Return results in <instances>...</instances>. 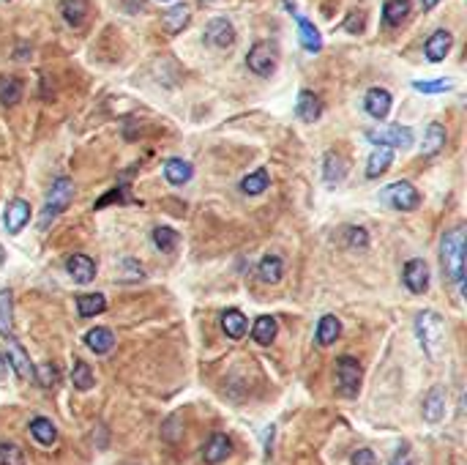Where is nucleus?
I'll list each match as a JSON object with an SVG mask.
<instances>
[{
  "label": "nucleus",
  "instance_id": "obj_1",
  "mask_svg": "<svg viewBox=\"0 0 467 465\" xmlns=\"http://www.w3.org/2000/svg\"><path fill=\"white\" fill-rule=\"evenodd\" d=\"M440 260H443L446 279H451L454 285H462V277H465V225H457L454 230L443 235Z\"/></svg>",
  "mask_w": 467,
  "mask_h": 465
},
{
  "label": "nucleus",
  "instance_id": "obj_2",
  "mask_svg": "<svg viewBox=\"0 0 467 465\" xmlns=\"http://www.w3.org/2000/svg\"><path fill=\"white\" fill-rule=\"evenodd\" d=\"M416 337H418L426 359L440 362V353H443V345H446V321L437 312L423 310L416 318Z\"/></svg>",
  "mask_w": 467,
  "mask_h": 465
},
{
  "label": "nucleus",
  "instance_id": "obj_3",
  "mask_svg": "<svg viewBox=\"0 0 467 465\" xmlns=\"http://www.w3.org/2000/svg\"><path fill=\"white\" fill-rule=\"evenodd\" d=\"M71 200H74V184L69 181V178H58L52 189H49L47 194V203H44V211H42V228H49L69 205H71Z\"/></svg>",
  "mask_w": 467,
  "mask_h": 465
},
{
  "label": "nucleus",
  "instance_id": "obj_4",
  "mask_svg": "<svg viewBox=\"0 0 467 465\" xmlns=\"http://www.w3.org/2000/svg\"><path fill=\"white\" fill-rule=\"evenodd\" d=\"M380 200L385 203V205H391V208H396V211H416L421 205V194L418 189L410 184V181H396V184L385 186L382 192H380Z\"/></svg>",
  "mask_w": 467,
  "mask_h": 465
},
{
  "label": "nucleus",
  "instance_id": "obj_5",
  "mask_svg": "<svg viewBox=\"0 0 467 465\" xmlns=\"http://www.w3.org/2000/svg\"><path fill=\"white\" fill-rule=\"evenodd\" d=\"M336 389L347 400L358 397V391H361V364L353 356H342L336 362Z\"/></svg>",
  "mask_w": 467,
  "mask_h": 465
},
{
  "label": "nucleus",
  "instance_id": "obj_6",
  "mask_svg": "<svg viewBox=\"0 0 467 465\" xmlns=\"http://www.w3.org/2000/svg\"><path fill=\"white\" fill-rule=\"evenodd\" d=\"M276 58H279L276 44H271V42H257V44L249 49L246 66H249L257 77H268V74L276 69Z\"/></svg>",
  "mask_w": 467,
  "mask_h": 465
},
{
  "label": "nucleus",
  "instance_id": "obj_7",
  "mask_svg": "<svg viewBox=\"0 0 467 465\" xmlns=\"http://www.w3.org/2000/svg\"><path fill=\"white\" fill-rule=\"evenodd\" d=\"M367 140L377 148H410L413 145V129L407 126H385V129H372L367 132Z\"/></svg>",
  "mask_w": 467,
  "mask_h": 465
},
{
  "label": "nucleus",
  "instance_id": "obj_8",
  "mask_svg": "<svg viewBox=\"0 0 467 465\" xmlns=\"http://www.w3.org/2000/svg\"><path fill=\"white\" fill-rule=\"evenodd\" d=\"M402 279H405V287L410 293H426L429 290V266H426V260H418V257L407 260Z\"/></svg>",
  "mask_w": 467,
  "mask_h": 465
},
{
  "label": "nucleus",
  "instance_id": "obj_9",
  "mask_svg": "<svg viewBox=\"0 0 467 465\" xmlns=\"http://www.w3.org/2000/svg\"><path fill=\"white\" fill-rule=\"evenodd\" d=\"M233 455V441L224 435V432H213L202 449V460L208 465H216V463H224L227 457Z\"/></svg>",
  "mask_w": 467,
  "mask_h": 465
},
{
  "label": "nucleus",
  "instance_id": "obj_10",
  "mask_svg": "<svg viewBox=\"0 0 467 465\" xmlns=\"http://www.w3.org/2000/svg\"><path fill=\"white\" fill-rule=\"evenodd\" d=\"M446 397H448L446 386H432L426 391V397H423V418L429 424H437L440 418L446 416Z\"/></svg>",
  "mask_w": 467,
  "mask_h": 465
},
{
  "label": "nucleus",
  "instance_id": "obj_11",
  "mask_svg": "<svg viewBox=\"0 0 467 465\" xmlns=\"http://www.w3.org/2000/svg\"><path fill=\"white\" fill-rule=\"evenodd\" d=\"M28 222H30V205H28V200L14 197L6 205V230L11 232V235H17Z\"/></svg>",
  "mask_w": 467,
  "mask_h": 465
},
{
  "label": "nucleus",
  "instance_id": "obj_12",
  "mask_svg": "<svg viewBox=\"0 0 467 465\" xmlns=\"http://www.w3.org/2000/svg\"><path fill=\"white\" fill-rule=\"evenodd\" d=\"M205 42L219 46V49H227L235 44V28L227 19H211L205 25Z\"/></svg>",
  "mask_w": 467,
  "mask_h": 465
},
{
  "label": "nucleus",
  "instance_id": "obj_13",
  "mask_svg": "<svg viewBox=\"0 0 467 465\" xmlns=\"http://www.w3.org/2000/svg\"><path fill=\"white\" fill-rule=\"evenodd\" d=\"M391 104H394V99H391V93L385 91V88H369V91H367L364 107H367V112L372 115L374 121H382V118H388V112H391Z\"/></svg>",
  "mask_w": 467,
  "mask_h": 465
},
{
  "label": "nucleus",
  "instance_id": "obj_14",
  "mask_svg": "<svg viewBox=\"0 0 467 465\" xmlns=\"http://www.w3.org/2000/svg\"><path fill=\"white\" fill-rule=\"evenodd\" d=\"M66 269H69V274L77 285H88V282L96 279V263L88 255H71L66 260Z\"/></svg>",
  "mask_w": 467,
  "mask_h": 465
},
{
  "label": "nucleus",
  "instance_id": "obj_15",
  "mask_svg": "<svg viewBox=\"0 0 467 465\" xmlns=\"http://www.w3.org/2000/svg\"><path fill=\"white\" fill-rule=\"evenodd\" d=\"M295 112H298V118L303 124H315L323 115V104H320V99L312 91H301L298 93V101H295Z\"/></svg>",
  "mask_w": 467,
  "mask_h": 465
},
{
  "label": "nucleus",
  "instance_id": "obj_16",
  "mask_svg": "<svg viewBox=\"0 0 467 465\" xmlns=\"http://www.w3.org/2000/svg\"><path fill=\"white\" fill-rule=\"evenodd\" d=\"M323 178H326L328 186L342 184V181L347 178V162H344V156L328 151L326 159H323Z\"/></svg>",
  "mask_w": 467,
  "mask_h": 465
},
{
  "label": "nucleus",
  "instance_id": "obj_17",
  "mask_svg": "<svg viewBox=\"0 0 467 465\" xmlns=\"http://www.w3.org/2000/svg\"><path fill=\"white\" fill-rule=\"evenodd\" d=\"M8 364H11V370H17L19 378H25V380H33V375H36V367L30 364V359L25 356V350H22V345L19 342H8Z\"/></svg>",
  "mask_w": 467,
  "mask_h": 465
},
{
  "label": "nucleus",
  "instance_id": "obj_18",
  "mask_svg": "<svg viewBox=\"0 0 467 465\" xmlns=\"http://www.w3.org/2000/svg\"><path fill=\"white\" fill-rule=\"evenodd\" d=\"M448 49H451V33H448V31H434V33L429 36L426 46H423L429 63H440V60L448 55Z\"/></svg>",
  "mask_w": 467,
  "mask_h": 465
},
{
  "label": "nucleus",
  "instance_id": "obj_19",
  "mask_svg": "<svg viewBox=\"0 0 467 465\" xmlns=\"http://www.w3.org/2000/svg\"><path fill=\"white\" fill-rule=\"evenodd\" d=\"M446 126L443 124H429L426 126V135H423V145H421V153L423 156H437L443 148H446Z\"/></svg>",
  "mask_w": 467,
  "mask_h": 465
},
{
  "label": "nucleus",
  "instance_id": "obj_20",
  "mask_svg": "<svg viewBox=\"0 0 467 465\" xmlns=\"http://www.w3.org/2000/svg\"><path fill=\"white\" fill-rule=\"evenodd\" d=\"M85 345L94 350V353H109L112 345H115V334L107 328V326H96L85 334Z\"/></svg>",
  "mask_w": 467,
  "mask_h": 465
},
{
  "label": "nucleus",
  "instance_id": "obj_21",
  "mask_svg": "<svg viewBox=\"0 0 467 465\" xmlns=\"http://www.w3.org/2000/svg\"><path fill=\"white\" fill-rule=\"evenodd\" d=\"M191 176H194V167H191L188 162H184V159H167V164H164V178L173 186L188 184Z\"/></svg>",
  "mask_w": 467,
  "mask_h": 465
},
{
  "label": "nucleus",
  "instance_id": "obj_22",
  "mask_svg": "<svg viewBox=\"0 0 467 465\" xmlns=\"http://www.w3.org/2000/svg\"><path fill=\"white\" fill-rule=\"evenodd\" d=\"M188 8L184 3H178V6H173L170 11H164V17H161V22H164V31L170 33V36H175V33H181L184 28L188 25Z\"/></svg>",
  "mask_w": 467,
  "mask_h": 465
},
{
  "label": "nucleus",
  "instance_id": "obj_23",
  "mask_svg": "<svg viewBox=\"0 0 467 465\" xmlns=\"http://www.w3.org/2000/svg\"><path fill=\"white\" fill-rule=\"evenodd\" d=\"M295 19H298V31H301V46L306 52H320L323 49V39H320L317 28L306 17H301V14H295Z\"/></svg>",
  "mask_w": 467,
  "mask_h": 465
},
{
  "label": "nucleus",
  "instance_id": "obj_24",
  "mask_svg": "<svg viewBox=\"0 0 467 465\" xmlns=\"http://www.w3.org/2000/svg\"><path fill=\"white\" fill-rule=\"evenodd\" d=\"M257 274H260L263 282L276 285V282H281V277H284V260L276 257V255H265V257L260 260V266H257Z\"/></svg>",
  "mask_w": 467,
  "mask_h": 465
},
{
  "label": "nucleus",
  "instance_id": "obj_25",
  "mask_svg": "<svg viewBox=\"0 0 467 465\" xmlns=\"http://www.w3.org/2000/svg\"><path fill=\"white\" fill-rule=\"evenodd\" d=\"M222 328H224V334L230 337V339H240L243 334H246V315L240 312V310H224L222 312Z\"/></svg>",
  "mask_w": 467,
  "mask_h": 465
},
{
  "label": "nucleus",
  "instance_id": "obj_26",
  "mask_svg": "<svg viewBox=\"0 0 467 465\" xmlns=\"http://www.w3.org/2000/svg\"><path fill=\"white\" fill-rule=\"evenodd\" d=\"M394 162V151L391 148H374L369 162H367V178H380Z\"/></svg>",
  "mask_w": 467,
  "mask_h": 465
},
{
  "label": "nucleus",
  "instance_id": "obj_27",
  "mask_svg": "<svg viewBox=\"0 0 467 465\" xmlns=\"http://www.w3.org/2000/svg\"><path fill=\"white\" fill-rule=\"evenodd\" d=\"M276 331H279V326L276 321L271 318V315H260L254 326H252V337H254V342H260V345H271L274 339H276Z\"/></svg>",
  "mask_w": 467,
  "mask_h": 465
},
{
  "label": "nucleus",
  "instance_id": "obj_28",
  "mask_svg": "<svg viewBox=\"0 0 467 465\" xmlns=\"http://www.w3.org/2000/svg\"><path fill=\"white\" fill-rule=\"evenodd\" d=\"M14 331V296L8 287L0 290V334L11 337Z\"/></svg>",
  "mask_w": 467,
  "mask_h": 465
},
{
  "label": "nucleus",
  "instance_id": "obj_29",
  "mask_svg": "<svg viewBox=\"0 0 467 465\" xmlns=\"http://www.w3.org/2000/svg\"><path fill=\"white\" fill-rule=\"evenodd\" d=\"M60 14H63V19H66L69 25L80 28V25L85 22V17H88V0H63Z\"/></svg>",
  "mask_w": 467,
  "mask_h": 465
},
{
  "label": "nucleus",
  "instance_id": "obj_30",
  "mask_svg": "<svg viewBox=\"0 0 467 465\" xmlns=\"http://www.w3.org/2000/svg\"><path fill=\"white\" fill-rule=\"evenodd\" d=\"M339 334H342L339 318H336V315H323L320 323H317V342L328 348V345H333V342L339 339Z\"/></svg>",
  "mask_w": 467,
  "mask_h": 465
},
{
  "label": "nucleus",
  "instance_id": "obj_31",
  "mask_svg": "<svg viewBox=\"0 0 467 465\" xmlns=\"http://www.w3.org/2000/svg\"><path fill=\"white\" fill-rule=\"evenodd\" d=\"M30 435L42 443V446H52L55 441H58V430H55V424L44 416H36L30 421Z\"/></svg>",
  "mask_w": 467,
  "mask_h": 465
},
{
  "label": "nucleus",
  "instance_id": "obj_32",
  "mask_svg": "<svg viewBox=\"0 0 467 465\" xmlns=\"http://www.w3.org/2000/svg\"><path fill=\"white\" fill-rule=\"evenodd\" d=\"M271 184V176H268V170L265 167H260V170H254V173H249L243 181H240V192L243 194H263L265 189Z\"/></svg>",
  "mask_w": 467,
  "mask_h": 465
},
{
  "label": "nucleus",
  "instance_id": "obj_33",
  "mask_svg": "<svg viewBox=\"0 0 467 465\" xmlns=\"http://www.w3.org/2000/svg\"><path fill=\"white\" fill-rule=\"evenodd\" d=\"M77 310L82 318H94V315H101L107 310V298L101 293H85L77 298Z\"/></svg>",
  "mask_w": 467,
  "mask_h": 465
},
{
  "label": "nucleus",
  "instance_id": "obj_34",
  "mask_svg": "<svg viewBox=\"0 0 467 465\" xmlns=\"http://www.w3.org/2000/svg\"><path fill=\"white\" fill-rule=\"evenodd\" d=\"M407 14H410V0H388L385 8H382V19H385V25H391V28L402 25Z\"/></svg>",
  "mask_w": 467,
  "mask_h": 465
},
{
  "label": "nucleus",
  "instance_id": "obj_35",
  "mask_svg": "<svg viewBox=\"0 0 467 465\" xmlns=\"http://www.w3.org/2000/svg\"><path fill=\"white\" fill-rule=\"evenodd\" d=\"M150 238H153V244H156V249H161V252H173L178 244H181V235L173 230V228H164V225H159V228H153L150 232Z\"/></svg>",
  "mask_w": 467,
  "mask_h": 465
},
{
  "label": "nucleus",
  "instance_id": "obj_36",
  "mask_svg": "<svg viewBox=\"0 0 467 465\" xmlns=\"http://www.w3.org/2000/svg\"><path fill=\"white\" fill-rule=\"evenodd\" d=\"M71 383H74V389H80V391H91L96 386L94 370H91L85 362H74V367H71Z\"/></svg>",
  "mask_w": 467,
  "mask_h": 465
},
{
  "label": "nucleus",
  "instance_id": "obj_37",
  "mask_svg": "<svg viewBox=\"0 0 467 465\" xmlns=\"http://www.w3.org/2000/svg\"><path fill=\"white\" fill-rule=\"evenodd\" d=\"M19 99H22V83L19 80H14V77L0 80V101L6 107H14Z\"/></svg>",
  "mask_w": 467,
  "mask_h": 465
},
{
  "label": "nucleus",
  "instance_id": "obj_38",
  "mask_svg": "<svg viewBox=\"0 0 467 465\" xmlns=\"http://www.w3.org/2000/svg\"><path fill=\"white\" fill-rule=\"evenodd\" d=\"M0 465H25L22 449L11 441H0Z\"/></svg>",
  "mask_w": 467,
  "mask_h": 465
},
{
  "label": "nucleus",
  "instance_id": "obj_39",
  "mask_svg": "<svg viewBox=\"0 0 467 465\" xmlns=\"http://www.w3.org/2000/svg\"><path fill=\"white\" fill-rule=\"evenodd\" d=\"M344 244H347L350 249H367V246H369V232L364 230V228H347Z\"/></svg>",
  "mask_w": 467,
  "mask_h": 465
},
{
  "label": "nucleus",
  "instance_id": "obj_40",
  "mask_svg": "<svg viewBox=\"0 0 467 465\" xmlns=\"http://www.w3.org/2000/svg\"><path fill=\"white\" fill-rule=\"evenodd\" d=\"M413 88L421 93H446V91H451L454 88V83L451 80H416L413 83Z\"/></svg>",
  "mask_w": 467,
  "mask_h": 465
},
{
  "label": "nucleus",
  "instance_id": "obj_41",
  "mask_svg": "<svg viewBox=\"0 0 467 465\" xmlns=\"http://www.w3.org/2000/svg\"><path fill=\"white\" fill-rule=\"evenodd\" d=\"M142 277H145V271H142L140 263L132 260V257H126L123 266H121V279H123V282H140Z\"/></svg>",
  "mask_w": 467,
  "mask_h": 465
},
{
  "label": "nucleus",
  "instance_id": "obj_42",
  "mask_svg": "<svg viewBox=\"0 0 467 465\" xmlns=\"http://www.w3.org/2000/svg\"><path fill=\"white\" fill-rule=\"evenodd\" d=\"M33 380H39L44 389L55 386V383H58V367H55V364H42V367L36 370V375H33Z\"/></svg>",
  "mask_w": 467,
  "mask_h": 465
},
{
  "label": "nucleus",
  "instance_id": "obj_43",
  "mask_svg": "<svg viewBox=\"0 0 467 465\" xmlns=\"http://www.w3.org/2000/svg\"><path fill=\"white\" fill-rule=\"evenodd\" d=\"M126 200H129V189H126V186H118V189L107 192L101 200H96V208H104V205H109V203H126Z\"/></svg>",
  "mask_w": 467,
  "mask_h": 465
},
{
  "label": "nucleus",
  "instance_id": "obj_44",
  "mask_svg": "<svg viewBox=\"0 0 467 465\" xmlns=\"http://www.w3.org/2000/svg\"><path fill=\"white\" fill-rule=\"evenodd\" d=\"M391 465H416V457H413V452H410L407 443H402V446L396 449V455L391 457Z\"/></svg>",
  "mask_w": 467,
  "mask_h": 465
},
{
  "label": "nucleus",
  "instance_id": "obj_45",
  "mask_svg": "<svg viewBox=\"0 0 467 465\" xmlns=\"http://www.w3.org/2000/svg\"><path fill=\"white\" fill-rule=\"evenodd\" d=\"M353 465H377V457H374L372 449H358L353 455Z\"/></svg>",
  "mask_w": 467,
  "mask_h": 465
},
{
  "label": "nucleus",
  "instance_id": "obj_46",
  "mask_svg": "<svg viewBox=\"0 0 467 465\" xmlns=\"http://www.w3.org/2000/svg\"><path fill=\"white\" fill-rule=\"evenodd\" d=\"M344 28H347L350 33H361V31H364V14H361V11H355V14L344 22Z\"/></svg>",
  "mask_w": 467,
  "mask_h": 465
},
{
  "label": "nucleus",
  "instance_id": "obj_47",
  "mask_svg": "<svg viewBox=\"0 0 467 465\" xmlns=\"http://www.w3.org/2000/svg\"><path fill=\"white\" fill-rule=\"evenodd\" d=\"M8 372H11V364H8V359H6V353H0V383L8 378Z\"/></svg>",
  "mask_w": 467,
  "mask_h": 465
},
{
  "label": "nucleus",
  "instance_id": "obj_48",
  "mask_svg": "<svg viewBox=\"0 0 467 465\" xmlns=\"http://www.w3.org/2000/svg\"><path fill=\"white\" fill-rule=\"evenodd\" d=\"M271 441H274V427H268V430H265V455L271 452Z\"/></svg>",
  "mask_w": 467,
  "mask_h": 465
},
{
  "label": "nucleus",
  "instance_id": "obj_49",
  "mask_svg": "<svg viewBox=\"0 0 467 465\" xmlns=\"http://www.w3.org/2000/svg\"><path fill=\"white\" fill-rule=\"evenodd\" d=\"M437 3H440V0H421V8H423V11H432Z\"/></svg>",
  "mask_w": 467,
  "mask_h": 465
}]
</instances>
